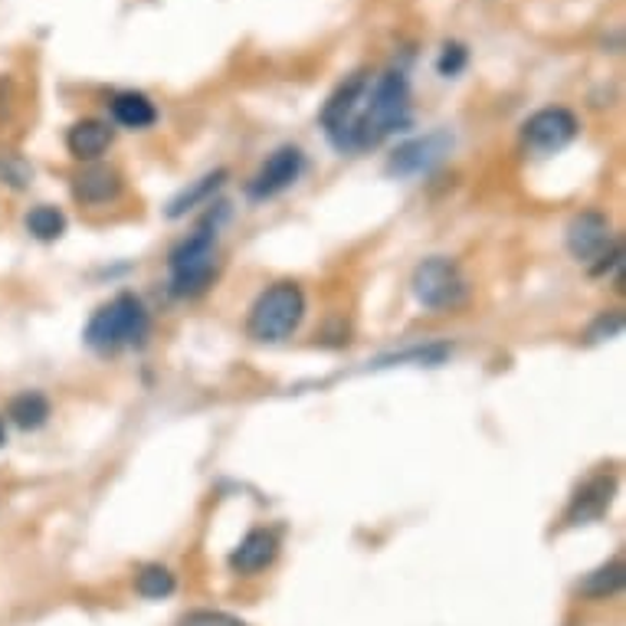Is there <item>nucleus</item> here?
I'll return each instance as SVG.
<instances>
[{
    "instance_id": "obj_1",
    "label": "nucleus",
    "mask_w": 626,
    "mask_h": 626,
    "mask_svg": "<svg viewBox=\"0 0 626 626\" xmlns=\"http://www.w3.org/2000/svg\"><path fill=\"white\" fill-rule=\"evenodd\" d=\"M410 125V86L400 69L381 76L355 73L322 108V128L338 151L378 148L387 135Z\"/></svg>"
},
{
    "instance_id": "obj_2",
    "label": "nucleus",
    "mask_w": 626,
    "mask_h": 626,
    "mask_svg": "<svg viewBox=\"0 0 626 626\" xmlns=\"http://www.w3.org/2000/svg\"><path fill=\"white\" fill-rule=\"evenodd\" d=\"M144 338H148V311L141 298H135L131 292L115 295L86 325V345L95 355H115L122 348L141 345Z\"/></svg>"
},
{
    "instance_id": "obj_3",
    "label": "nucleus",
    "mask_w": 626,
    "mask_h": 626,
    "mask_svg": "<svg viewBox=\"0 0 626 626\" xmlns=\"http://www.w3.org/2000/svg\"><path fill=\"white\" fill-rule=\"evenodd\" d=\"M302 316H305V292L295 282H276L250 308L246 332L250 338L272 345L289 338L298 329Z\"/></svg>"
},
{
    "instance_id": "obj_4",
    "label": "nucleus",
    "mask_w": 626,
    "mask_h": 626,
    "mask_svg": "<svg viewBox=\"0 0 626 626\" xmlns=\"http://www.w3.org/2000/svg\"><path fill=\"white\" fill-rule=\"evenodd\" d=\"M217 276V233L201 227L171 250V292L197 298Z\"/></svg>"
},
{
    "instance_id": "obj_5",
    "label": "nucleus",
    "mask_w": 626,
    "mask_h": 626,
    "mask_svg": "<svg viewBox=\"0 0 626 626\" xmlns=\"http://www.w3.org/2000/svg\"><path fill=\"white\" fill-rule=\"evenodd\" d=\"M413 295L420 305L433 308V311H449L459 308L469 298V282L462 276V269L446 259V256H430L413 269Z\"/></svg>"
},
{
    "instance_id": "obj_6",
    "label": "nucleus",
    "mask_w": 626,
    "mask_h": 626,
    "mask_svg": "<svg viewBox=\"0 0 626 626\" xmlns=\"http://www.w3.org/2000/svg\"><path fill=\"white\" fill-rule=\"evenodd\" d=\"M577 131H580L577 115H574L571 108L554 105V108L535 112V115L525 122L522 138H525V144H528L532 151H538V154H554V151L567 148V144L577 138Z\"/></svg>"
},
{
    "instance_id": "obj_7",
    "label": "nucleus",
    "mask_w": 626,
    "mask_h": 626,
    "mask_svg": "<svg viewBox=\"0 0 626 626\" xmlns=\"http://www.w3.org/2000/svg\"><path fill=\"white\" fill-rule=\"evenodd\" d=\"M564 243H567V253L577 259V263H587V266H597L600 259H606L616 243H613V230L606 223V217L587 210V214H577L571 223H567V233H564Z\"/></svg>"
},
{
    "instance_id": "obj_8",
    "label": "nucleus",
    "mask_w": 626,
    "mask_h": 626,
    "mask_svg": "<svg viewBox=\"0 0 626 626\" xmlns=\"http://www.w3.org/2000/svg\"><path fill=\"white\" fill-rule=\"evenodd\" d=\"M302 168H305V158H302V151L285 144L279 148L276 154H269V162L256 171V178L250 181V197L253 201H269L282 191H289L298 178H302Z\"/></svg>"
},
{
    "instance_id": "obj_9",
    "label": "nucleus",
    "mask_w": 626,
    "mask_h": 626,
    "mask_svg": "<svg viewBox=\"0 0 626 626\" xmlns=\"http://www.w3.org/2000/svg\"><path fill=\"white\" fill-rule=\"evenodd\" d=\"M449 148H452V138H449L446 131H433V135L413 138V141H407L404 148L394 151L387 171H391V175H404V178H407V175H423V171H430L436 162L446 158Z\"/></svg>"
},
{
    "instance_id": "obj_10",
    "label": "nucleus",
    "mask_w": 626,
    "mask_h": 626,
    "mask_svg": "<svg viewBox=\"0 0 626 626\" xmlns=\"http://www.w3.org/2000/svg\"><path fill=\"white\" fill-rule=\"evenodd\" d=\"M112 141H115V128L99 118H82L66 131V148L76 162H99L112 148Z\"/></svg>"
},
{
    "instance_id": "obj_11",
    "label": "nucleus",
    "mask_w": 626,
    "mask_h": 626,
    "mask_svg": "<svg viewBox=\"0 0 626 626\" xmlns=\"http://www.w3.org/2000/svg\"><path fill=\"white\" fill-rule=\"evenodd\" d=\"M276 554H279V538L266 528H256L230 551V567L237 574H259L276 561Z\"/></svg>"
},
{
    "instance_id": "obj_12",
    "label": "nucleus",
    "mask_w": 626,
    "mask_h": 626,
    "mask_svg": "<svg viewBox=\"0 0 626 626\" xmlns=\"http://www.w3.org/2000/svg\"><path fill=\"white\" fill-rule=\"evenodd\" d=\"M73 194L82 204H108L122 194V175L108 165H92L76 178Z\"/></svg>"
},
{
    "instance_id": "obj_13",
    "label": "nucleus",
    "mask_w": 626,
    "mask_h": 626,
    "mask_svg": "<svg viewBox=\"0 0 626 626\" xmlns=\"http://www.w3.org/2000/svg\"><path fill=\"white\" fill-rule=\"evenodd\" d=\"M610 496H613V476H593L571 502L567 509V522L571 525H580V522H590V519H600L610 506Z\"/></svg>"
},
{
    "instance_id": "obj_14",
    "label": "nucleus",
    "mask_w": 626,
    "mask_h": 626,
    "mask_svg": "<svg viewBox=\"0 0 626 626\" xmlns=\"http://www.w3.org/2000/svg\"><path fill=\"white\" fill-rule=\"evenodd\" d=\"M112 118L122 128L141 131V128H151L154 122H158V108H154V102L141 92H118L112 99Z\"/></svg>"
},
{
    "instance_id": "obj_15",
    "label": "nucleus",
    "mask_w": 626,
    "mask_h": 626,
    "mask_svg": "<svg viewBox=\"0 0 626 626\" xmlns=\"http://www.w3.org/2000/svg\"><path fill=\"white\" fill-rule=\"evenodd\" d=\"M223 181H227V171H223V168H217V171L204 175L201 181H194L191 188H184V191H181V194L168 204V217H171V220L184 217L188 210H194L197 204H204L207 197H214V194L223 188Z\"/></svg>"
},
{
    "instance_id": "obj_16",
    "label": "nucleus",
    "mask_w": 626,
    "mask_h": 626,
    "mask_svg": "<svg viewBox=\"0 0 626 626\" xmlns=\"http://www.w3.org/2000/svg\"><path fill=\"white\" fill-rule=\"evenodd\" d=\"M8 417L21 426V430H40L50 420V400L40 391H27L17 394L8 407Z\"/></svg>"
},
{
    "instance_id": "obj_17",
    "label": "nucleus",
    "mask_w": 626,
    "mask_h": 626,
    "mask_svg": "<svg viewBox=\"0 0 626 626\" xmlns=\"http://www.w3.org/2000/svg\"><path fill=\"white\" fill-rule=\"evenodd\" d=\"M175 587H178L175 574H171L168 567H162V564H148V567H141L138 577H135V590H138L144 600H165V597L175 593Z\"/></svg>"
},
{
    "instance_id": "obj_18",
    "label": "nucleus",
    "mask_w": 626,
    "mask_h": 626,
    "mask_svg": "<svg viewBox=\"0 0 626 626\" xmlns=\"http://www.w3.org/2000/svg\"><path fill=\"white\" fill-rule=\"evenodd\" d=\"M619 587H623V564H619V561H610V564H603V567H597L593 574L584 577L580 593H584V597H593V600H603V597H613Z\"/></svg>"
},
{
    "instance_id": "obj_19",
    "label": "nucleus",
    "mask_w": 626,
    "mask_h": 626,
    "mask_svg": "<svg viewBox=\"0 0 626 626\" xmlns=\"http://www.w3.org/2000/svg\"><path fill=\"white\" fill-rule=\"evenodd\" d=\"M27 230H30L37 240L50 243V240H60V237L66 233V217H63V210H56V207H50V204H40V207H34V210L27 214Z\"/></svg>"
},
{
    "instance_id": "obj_20",
    "label": "nucleus",
    "mask_w": 626,
    "mask_h": 626,
    "mask_svg": "<svg viewBox=\"0 0 626 626\" xmlns=\"http://www.w3.org/2000/svg\"><path fill=\"white\" fill-rule=\"evenodd\" d=\"M465 63H469V53H465V47L462 43H446L443 47V53H439V60H436V69H439V76H459L462 69H465Z\"/></svg>"
},
{
    "instance_id": "obj_21",
    "label": "nucleus",
    "mask_w": 626,
    "mask_h": 626,
    "mask_svg": "<svg viewBox=\"0 0 626 626\" xmlns=\"http://www.w3.org/2000/svg\"><path fill=\"white\" fill-rule=\"evenodd\" d=\"M181 626H246V623L223 610H194L181 619Z\"/></svg>"
},
{
    "instance_id": "obj_22",
    "label": "nucleus",
    "mask_w": 626,
    "mask_h": 626,
    "mask_svg": "<svg viewBox=\"0 0 626 626\" xmlns=\"http://www.w3.org/2000/svg\"><path fill=\"white\" fill-rule=\"evenodd\" d=\"M0 178H4L8 184H14V188H27L30 168L21 158H4V162H0Z\"/></svg>"
},
{
    "instance_id": "obj_23",
    "label": "nucleus",
    "mask_w": 626,
    "mask_h": 626,
    "mask_svg": "<svg viewBox=\"0 0 626 626\" xmlns=\"http://www.w3.org/2000/svg\"><path fill=\"white\" fill-rule=\"evenodd\" d=\"M619 329H623V316L619 311H610V316H600L597 319V325L590 329V342H603V338H613V335H619Z\"/></svg>"
}]
</instances>
